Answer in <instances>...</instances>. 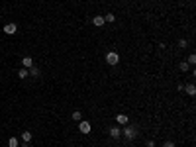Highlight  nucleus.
<instances>
[{
    "label": "nucleus",
    "mask_w": 196,
    "mask_h": 147,
    "mask_svg": "<svg viewBox=\"0 0 196 147\" xmlns=\"http://www.w3.org/2000/svg\"><path fill=\"white\" fill-rule=\"evenodd\" d=\"M178 67H180V71H183V73H186V71H188V69H190V65H188V63H186V61H183V63L178 65Z\"/></svg>",
    "instance_id": "16"
},
{
    "label": "nucleus",
    "mask_w": 196,
    "mask_h": 147,
    "mask_svg": "<svg viewBox=\"0 0 196 147\" xmlns=\"http://www.w3.org/2000/svg\"><path fill=\"white\" fill-rule=\"evenodd\" d=\"M73 120H75V122H80V120H82V114H80L78 110H75V112H73Z\"/></svg>",
    "instance_id": "14"
},
{
    "label": "nucleus",
    "mask_w": 196,
    "mask_h": 147,
    "mask_svg": "<svg viewBox=\"0 0 196 147\" xmlns=\"http://www.w3.org/2000/svg\"><path fill=\"white\" fill-rule=\"evenodd\" d=\"M22 65H24V69H30V67H33V59L30 55H26V57L22 59Z\"/></svg>",
    "instance_id": "8"
},
{
    "label": "nucleus",
    "mask_w": 196,
    "mask_h": 147,
    "mask_svg": "<svg viewBox=\"0 0 196 147\" xmlns=\"http://www.w3.org/2000/svg\"><path fill=\"white\" fill-rule=\"evenodd\" d=\"M22 147H30V143H24V145H22Z\"/></svg>",
    "instance_id": "21"
},
{
    "label": "nucleus",
    "mask_w": 196,
    "mask_h": 147,
    "mask_svg": "<svg viewBox=\"0 0 196 147\" xmlns=\"http://www.w3.org/2000/svg\"><path fill=\"white\" fill-rule=\"evenodd\" d=\"M116 122L120 124V126H128V122H130V120H128V116H125V114H118L116 116Z\"/></svg>",
    "instance_id": "7"
},
{
    "label": "nucleus",
    "mask_w": 196,
    "mask_h": 147,
    "mask_svg": "<svg viewBox=\"0 0 196 147\" xmlns=\"http://www.w3.org/2000/svg\"><path fill=\"white\" fill-rule=\"evenodd\" d=\"M18 77H20V78H27V77H30L27 69H20V71H18Z\"/></svg>",
    "instance_id": "12"
},
{
    "label": "nucleus",
    "mask_w": 196,
    "mask_h": 147,
    "mask_svg": "<svg viewBox=\"0 0 196 147\" xmlns=\"http://www.w3.org/2000/svg\"><path fill=\"white\" fill-rule=\"evenodd\" d=\"M8 147H20L18 139H16V137H10V139H8Z\"/></svg>",
    "instance_id": "15"
},
{
    "label": "nucleus",
    "mask_w": 196,
    "mask_h": 147,
    "mask_svg": "<svg viewBox=\"0 0 196 147\" xmlns=\"http://www.w3.org/2000/svg\"><path fill=\"white\" fill-rule=\"evenodd\" d=\"M22 139H24V143H30V141H32V134H30V131H24V134H22Z\"/></svg>",
    "instance_id": "11"
},
{
    "label": "nucleus",
    "mask_w": 196,
    "mask_h": 147,
    "mask_svg": "<svg viewBox=\"0 0 196 147\" xmlns=\"http://www.w3.org/2000/svg\"><path fill=\"white\" fill-rule=\"evenodd\" d=\"M92 24H94L96 28H102L106 24V22H104V16H94V18H92Z\"/></svg>",
    "instance_id": "6"
},
{
    "label": "nucleus",
    "mask_w": 196,
    "mask_h": 147,
    "mask_svg": "<svg viewBox=\"0 0 196 147\" xmlns=\"http://www.w3.org/2000/svg\"><path fill=\"white\" fill-rule=\"evenodd\" d=\"M27 73H30V77L37 78V77H39V73H41V71H39V67H35V65H33V67H30V71H27Z\"/></svg>",
    "instance_id": "10"
},
{
    "label": "nucleus",
    "mask_w": 196,
    "mask_h": 147,
    "mask_svg": "<svg viewBox=\"0 0 196 147\" xmlns=\"http://www.w3.org/2000/svg\"><path fill=\"white\" fill-rule=\"evenodd\" d=\"M106 63H108V65H118V63H120V55H118L116 51L106 53Z\"/></svg>",
    "instance_id": "2"
},
{
    "label": "nucleus",
    "mask_w": 196,
    "mask_h": 147,
    "mask_svg": "<svg viewBox=\"0 0 196 147\" xmlns=\"http://www.w3.org/2000/svg\"><path fill=\"white\" fill-rule=\"evenodd\" d=\"M186 45H188L186 39H180V41H178V47H186Z\"/></svg>",
    "instance_id": "18"
},
{
    "label": "nucleus",
    "mask_w": 196,
    "mask_h": 147,
    "mask_svg": "<svg viewBox=\"0 0 196 147\" xmlns=\"http://www.w3.org/2000/svg\"><path fill=\"white\" fill-rule=\"evenodd\" d=\"M163 147H175V143H173V141H165Z\"/></svg>",
    "instance_id": "19"
},
{
    "label": "nucleus",
    "mask_w": 196,
    "mask_h": 147,
    "mask_svg": "<svg viewBox=\"0 0 196 147\" xmlns=\"http://www.w3.org/2000/svg\"><path fill=\"white\" fill-rule=\"evenodd\" d=\"M108 134H110V137H112V139H118V137H122V129L118 128V126H112Z\"/></svg>",
    "instance_id": "3"
},
{
    "label": "nucleus",
    "mask_w": 196,
    "mask_h": 147,
    "mask_svg": "<svg viewBox=\"0 0 196 147\" xmlns=\"http://www.w3.org/2000/svg\"><path fill=\"white\" fill-rule=\"evenodd\" d=\"M114 20H116V16H114V14H112V12H108V14H106V16H104V22H108V24H112Z\"/></svg>",
    "instance_id": "13"
},
{
    "label": "nucleus",
    "mask_w": 196,
    "mask_h": 147,
    "mask_svg": "<svg viewBox=\"0 0 196 147\" xmlns=\"http://www.w3.org/2000/svg\"><path fill=\"white\" fill-rule=\"evenodd\" d=\"M147 147H155V141H153V139H149V141H147Z\"/></svg>",
    "instance_id": "20"
},
{
    "label": "nucleus",
    "mask_w": 196,
    "mask_h": 147,
    "mask_svg": "<svg viewBox=\"0 0 196 147\" xmlns=\"http://www.w3.org/2000/svg\"><path fill=\"white\" fill-rule=\"evenodd\" d=\"M137 131H139V128L137 126H125L124 128V137L125 139H135V135H137Z\"/></svg>",
    "instance_id": "1"
},
{
    "label": "nucleus",
    "mask_w": 196,
    "mask_h": 147,
    "mask_svg": "<svg viewBox=\"0 0 196 147\" xmlns=\"http://www.w3.org/2000/svg\"><path fill=\"white\" fill-rule=\"evenodd\" d=\"M186 63H188V65H194L196 63V55H194V53H190V55H188V61H186Z\"/></svg>",
    "instance_id": "17"
},
{
    "label": "nucleus",
    "mask_w": 196,
    "mask_h": 147,
    "mask_svg": "<svg viewBox=\"0 0 196 147\" xmlns=\"http://www.w3.org/2000/svg\"><path fill=\"white\" fill-rule=\"evenodd\" d=\"M16 32H18V26H16V24H6V26H4V33H8V35H14Z\"/></svg>",
    "instance_id": "4"
},
{
    "label": "nucleus",
    "mask_w": 196,
    "mask_h": 147,
    "mask_svg": "<svg viewBox=\"0 0 196 147\" xmlns=\"http://www.w3.org/2000/svg\"><path fill=\"white\" fill-rule=\"evenodd\" d=\"M183 90H184V92H186L188 96H194V94H196V86H194V84H186Z\"/></svg>",
    "instance_id": "9"
},
{
    "label": "nucleus",
    "mask_w": 196,
    "mask_h": 147,
    "mask_svg": "<svg viewBox=\"0 0 196 147\" xmlns=\"http://www.w3.org/2000/svg\"><path fill=\"white\" fill-rule=\"evenodd\" d=\"M78 129H80V134H90V124H88V122H80V124H78Z\"/></svg>",
    "instance_id": "5"
}]
</instances>
